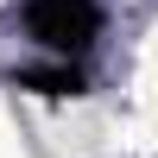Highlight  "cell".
<instances>
[{"label": "cell", "instance_id": "6da1fadb", "mask_svg": "<svg viewBox=\"0 0 158 158\" xmlns=\"http://www.w3.org/2000/svg\"><path fill=\"white\" fill-rule=\"evenodd\" d=\"M25 25L44 51H57L63 63L82 57L101 32V6L95 0H25Z\"/></svg>", "mask_w": 158, "mask_h": 158}, {"label": "cell", "instance_id": "7a4b0ae2", "mask_svg": "<svg viewBox=\"0 0 158 158\" xmlns=\"http://www.w3.org/2000/svg\"><path fill=\"white\" fill-rule=\"evenodd\" d=\"M13 82L38 89V95H82V70L76 63H38V70H19Z\"/></svg>", "mask_w": 158, "mask_h": 158}]
</instances>
